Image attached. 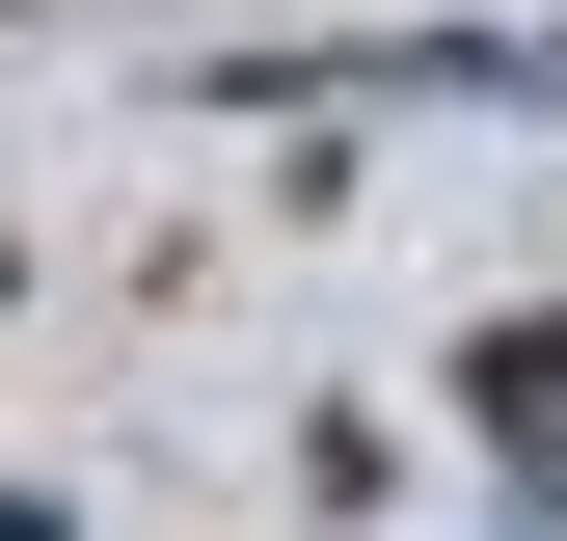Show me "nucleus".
I'll return each mask as SVG.
<instances>
[{"mask_svg":"<svg viewBox=\"0 0 567 541\" xmlns=\"http://www.w3.org/2000/svg\"><path fill=\"white\" fill-rule=\"evenodd\" d=\"M460 406L514 433V488H567V325H486V353H460Z\"/></svg>","mask_w":567,"mask_h":541,"instance_id":"f257e3e1","label":"nucleus"}]
</instances>
